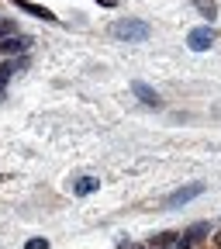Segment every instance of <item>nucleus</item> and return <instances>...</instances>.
I'll use <instances>...</instances> for the list:
<instances>
[{
	"label": "nucleus",
	"mask_w": 221,
	"mask_h": 249,
	"mask_svg": "<svg viewBox=\"0 0 221 249\" xmlns=\"http://www.w3.org/2000/svg\"><path fill=\"white\" fill-rule=\"evenodd\" d=\"M111 35H114L118 42H145V38L152 35V28H149L145 21H138V18H121V21L111 24Z\"/></svg>",
	"instance_id": "f257e3e1"
},
{
	"label": "nucleus",
	"mask_w": 221,
	"mask_h": 249,
	"mask_svg": "<svg viewBox=\"0 0 221 249\" xmlns=\"http://www.w3.org/2000/svg\"><path fill=\"white\" fill-rule=\"evenodd\" d=\"M201 194H204V183H190V187H180V191H173V194L166 197V208H180V204L194 201V197H201Z\"/></svg>",
	"instance_id": "f03ea898"
},
{
	"label": "nucleus",
	"mask_w": 221,
	"mask_h": 249,
	"mask_svg": "<svg viewBox=\"0 0 221 249\" xmlns=\"http://www.w3.org/2000/svg\"><path fill=\"white\" fill-rule=\"evenodd\" d=\"M187 45H190L194 52H207L214 45V31L211 28H194L190 35H187Z\"/></svg>",
	"instance_id": "7ed1b4c3"
},
{
	"label": "nucleus",
	"mask_w": 221,
	"mask_h": 249,
	"mask_svg": "<svg viewBox=\"0 0 221 249\" xmlns=\"http://www.w3.org/2000/svg\"><path fill=\"white\" fill-rule=\"evenodd\" d=\"M132 93H135L142 104H149V107H159V104H163V97H159V93H155L145 80H132Z\"/></svg>",
	"instance_id": "20e7f679"
},
{
	"label": "nucleus",
	"mask_w": 221,
	"mask_h": 249,
	"mask_svg": "<svg viewBox=\"0 0 221 249\" xmlns=\"http://www.w3.org/2000/svg\"><path fill=\"white\" fill-rule=\"evenodd\" d=\"M204 232H207V225L201 222V225H194L190 232H183V235H176V249H194V242H197V239H201Z\"/></svg>",
	"instance_id": "39448f33"
},
{
	"label": "nucleus",
	"mask_w": 221,
	"mask_h": 249,
	"mask_svg": "<svg viewBox=\"0 0 221 249\" xmlns=\"http://www.w3.org/2000/svg\"><path fill=\"white\" fill-rule=\"evenodd\" d=\"M28 49V38L21 35H11V38H4V42H0V55H17V52H24Z\"/></svg>",
	"instance_id": "423d86ee"
},
{
	"label": "nucleus",
	"mask_w": 221,
	"mask_h": 249,
	"mask_svg": "<svg viewBox=\"0 0 221 249\" xmlns=\"http://www.w3.org/2000/svg\"><path fill=\"white\" fill-rule=\"evenodd\" d=\"M97 187H101L97 177H80V180L73 183V191H76V197H90L93 191H97Z\"/></svg>",
	"instance_id": "0eeeda50"
},
{
	"label": "nucleus",
	"mask_w": 221,
	"mask_h": 249,
	"mask_svg": "<svg viewBox=\"0 0 221 249\" xmlns=\"http://www.w3.org/2000/svg\"><path fill=\"white\" fill-rule=\"evenodd\" d=\"M17 7H21V11H28V14H35V18H42V21H55V14H52L49 7H38V4H28V0H17Z\"/></svg>",
	"instance_id": "6e6552de"
},
{
	"label": "nucleus",
	"mask_w": 221,
	"mask_h": 249,
	"mask_svg": "<svg viewBox=\"0 0 221 249\" xmlns=\"http://www.w3.org/2000/svg\"><path fill=\"white\" fill-rule=\"evenodd\" d=\"M173 242H176V232H163V235H155L145 249H173Z\"/></svg>",
	"instance_id": "1a4fd4ad"
},
{
	"label": "nucleus",
	"mask_w": 221,
	"mask_h": 249,
	"mask_svg": "<svg viewBox=\"0 0 221 249\" xmlns=\"http://www.w3.org/2000/svg\"><path fill=\"white\" fill-rule=\"evenodd\" d=\"M194 7L204 14V18H214L218 14V7H214V0H194Z\"/></svg>",
	"instance_id": "9d476101"
},
{
	"label": "nucleus",
	"mask_w": 221,
	"mask_h": 249,
	"mask_svg": "<svg viewBox=\"0 0 221 249\" xmlns=\"http://www.w3.org/2000/svg\"><path fill=\"white\" fill-rule=\"evenodd\" d=\"M14 31H17V24H14V21H7V18H0V38H11Z\"/></svg>",
	"instance_id": "9b49d317"
},
{
	"label": "nucleus",
	"mask_w": 221,
	"mask_h": 249,
	"mask_svg": "<svg viewBox=\"0 0 221 249\" xmlns=\"http://www.w3.org/2000/svg\"><path fill=\"white\" fill-rule=\"evenodd\" d=\"M24 249H49V242H45V239H31Z\"/></svg>",
	"instance_id": "f8f14e48"
},
{
	"label": "nucleus",
	"mask_w": 221,
	"mask_h": 249,
	"mask_svg": "<svg viewBox=\"0 0 221 249\" xmlns=\"http://www.w3.org/2000/svg\"><path fill=\"white\" fill-rule=\"evenodd\" d=\"M121 249H145V246H135V242H121Z\"/></svg>",
	"instance_id": "ddd939ff"
},
{
	"label": "nucleus",
	"mask_w": 221,
	"mask_h": 249,
	"mask_svg": "<svg viewBox=\"0 0 221 249\" xmlns=\"http://www.w3.org/2000/svg\"><path fill=\"white\" fill-rule=\"evenodd\" d=\"M97 4H104V7H114V4H118V0H97Z\"/></svg>",
	"instance_id": "4468645a"
}]
</instances>
